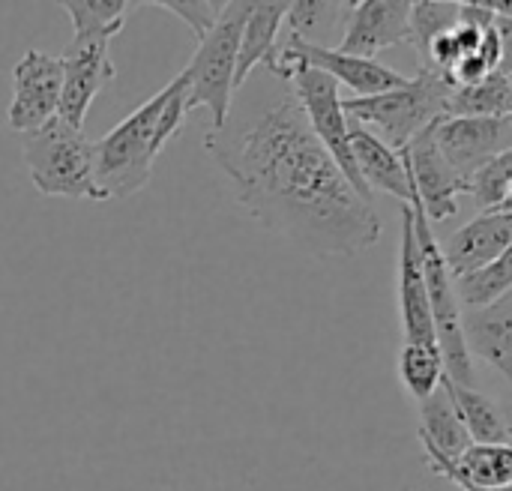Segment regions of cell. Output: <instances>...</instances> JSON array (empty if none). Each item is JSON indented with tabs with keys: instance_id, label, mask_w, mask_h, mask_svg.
<instances>
[{
	"instance_id": "7",
	"label": "cell",
	"mask_w": 512,
	"mask_h": 491,
	"mask_svg": "<svg viewBox=\"0 0 512 491\" xmlns=\"http://www.w3.org/2000/svg\"><path fill=\"white\" fill-rule=\"evenodd\" d=\"M288 84H291V90H294V96H297V102H300V108H303L312 132H315V138L333 156V162L348 177V183L366 201H372V192L363 186V180L357 174V165H354V156H351V123H348V117L342 111V87L330 75H324V72H318L312 66H300Z\"/></svg>"
},
{
	"instance_id": "9",
	"label": "cell",
	"mask_w": 512,
	"mask_h": 491,
	"mask_svg": "<svg viewBox=\"0 0 512 491\" xmlns=\"http://www.w3.org/2000/svg\"><path fill=\"white\" fill-rule=\"evenodd\" d=\"M108 48H111V36H84V39L72 36V42L60 54L63 87H60L57 117H63L66 123L84 129V117L93 99L102 93L105 84L114 81L117 69Z\"/></svg>"
},
{
	"instance_id": "29",
	"label": "cell",
	"mask_w": 512,
	"mask_h": 491,
	"mask_svg": "<svg viewBox=\"0 0 512 491\" xmlns=\"http://www.w3.org/2000/svg\"><path fill=\"white\" fill-rule=\"evenodd\" d=\"M441 3H453V6H474V9H486L492 15L512 18V0H441Z\"/></svg>"
},
{
	"instance_id": "23",
	"label": "cell",
	"mask_w": 512,
	"mask_h": 491,
	"mask_svg": "<svg viewBox=\"0 0 512 491\" xmlns=\"http://www.w3.org/2000/svg\"><path fill=\"white\" fill-rule=\"evenodd\" d=\"M453 291L462 309H480V306H492L495 300L507 297L512 291V258L510 252L501 255L498 261L471 270L459 279H453Z\"/></svg>"
},
{
	"instance_id": "2",
	"label": "cell",
	"mask_w": 512,
	"mask_h": 491,
	"mask_svg": "<svg viewBox=\"0 0 512 491\" xmlns=\"http://www.w3.org/2000/svg\"><path fill=\"white\" fill-rule=\"evenodd\" d=\"M189 81L180 72L156 96L141 102L105 138L93 141L96 201H120L141 192L153 177V162L186 126Z\"/></svg>"
},
{
	"instance_id": "6",
	"label": "cell",
	"mask_w": 512,
	"mask_h": 491,
	"mask_svg": "<svg viewBox=\"0 0 512 491\" xmlns=\"http://www.w3.org/2000/svg\"><path fill=\"white\" fill-rule=\"evenodd\" d=\"M414 213V237L420 249V267H423V282H426V297H429V312L435 324V339L444 357V375L447 381L459 387H477V372L474 360L465 348L462 336V306L453 291V276L444 264L441 246L432 234V225L426 222L420 204H408Z\"/></svg>"
},
{
	"instance_id": "1",
	"label": "cell",
	"mask_w": 512,
	"mask_h": 491,
	"mask_svg": "<svg viewBox=\"0 0 512 491\" xmlns=\"http://www.w3.org/2000/svg\"><path fill=\"white\" fill-rule=\"evenodd\" d=\"M240 207L315 258H354L381 240V216L315 138L291 84L231 105L204 135Z\"/></svg>"
},
{
	"instance_id": "12",
	"label": "cell",
	"mask_w": 512,
	"mask_h": 491,
	"mask_svg": "<svg viewBox=\"0 0 512 491\" xmlns=\"http://www.w3.org/2000/svg\"><path fill=\"white\" fill-rule=\"evenodd\" d=\"M414 0H360L348 9L339 51L375 60L381 51L411 39Z\"/></svg>"
},
{
	"instance_id": "17",
	"label": "cell",
	"mask_w": 512,
	"mask_h": 491,
	"mask_svg": "<svg viewBox=\"0 0 512 491\" xmlns=\"http://www.w3.org/2000/svg\"><path fill=\"white\" fill-rule=\"evenodd\" d=\"M462 336L471 360L480 357L512 381V294L495 300L492 306L465 309Z\"/></svg>"
},
{
	"instance_id": "15",
	"label": "cell",
	"mask_w": 512,
	"mask_h": 491,
	"mask_svg": "<svg viewBox=\"0 0 512 491\" xmlns=\"http://www.w3.org/2000/svg\"><path fill=\"white\" fill-rule=\"evenodd\" d=\"M399 312H402V333L405 345H438L435 324L429 312L420 249L414 237V213L402 204V249H399Z\"/></svg>"
},
{
	"instance_id": "4",
	"label": "cell",
	"mask_w": 512,
	"mask_h": 491,
	"mask_svg": "<svg viewBox=\"0 0 512 491\" xmlns=\"http://www.w3.org/2000/svg\"><path fill=\"white\" fill-rule=\"evenodd\" d=\"M21 156L39 195L96 201L93 141L81 126H72L54 114L39 129L21 135Z\"/></svg>"
},
{
	"instance_id": "19",
	"label": "cell",
	"mask_w": 512,
	"mask_h": 491,
	"mask_svg": "<svg viewBox=\"0 0 512 491\" xmlns=\"http://www.w3.org/2000/svg\"><path fill=\"white\" fill-rule=\"evenodd\" d=\"M288 18V0H252L249 15L243 21L240 48H237V66H234V93H240L255 66L264 63L276 51L279 30Z\"/></svg>"
},
{
	"instance_id": "21",
	"label": "cell",
	"mask_w": 512,
	"mask_h": 491,
	"mask_svg": "<svg viewBox=\"0 0 512 491\" xmlns=\"http://www.w3.org/2000/svg\"><path fill=\"white\" fill-rule=\"evenodd\" d=\"M447 390L459 408V417L465 423L471 444H510V420L498 399H492L489 393H480L477 387H459L453 381H447Z\"/></svg>"
},
{
	"instance_id": "5",
	"label": "cell",
	"mask_w": 512,
	"mask_h": 491,
	"mask_svg": "<svg viewBox=\"0 0 512 491\" xmlns=\"http://www.w3.org/2000/svg\"><path fill=\"white\" fill-rule=\"evenodd\" d=\"M252 0H231L210 24V30L198 39V48L183 69L189 81L186 105L189 114L195 108L210 111V129H219L234 105V66L243 21L249 15Z\"/></svg>"
},
{
	"instance_id": "14",
	"label": "cell",
	"mask_w": 512,
	"mask_h": 491,
	"mask_svg": "<svg viewBox=\"0 0 512 491\" xmlns=\"http://www.w3.org/2000/svg\"><path fill=\"white\" fill-rule=\"evenodd\" d=\"M512 249V210H492L480 213L459 231H453L441 249L444 264L453 279L480 270Z\"/></svg>"
},
{
	"instance_id": "28",
	"label": "cell",
	"mask_w": 512,
	"mask_h": 491,
	"mask_svg": "<svg viewBox=\"0 0 512 491\" xmlns=\"http://www.w3.org/2000/svg\"><path fill=\"white\" fill-rule=\"evenodd\" d=\"M126 6H129V12L138 6H162L171 15H177L198 39L210 30V24L216 18L213 9L207 6V0H126Z\"/></svg>"
},
{
	"instance_id": "11",
	"label": "cell",
	"mask_w": 512,
	"mask_h": 491,
	"mask_svg": "<svg viewBox=\"0 0 512 491\" xmlns=\"http://www.w3.org/2000/svg\"><path fill=\"white\" fill-rule=\"evenodd\" d=\"M435 144L459 180L512 150V117H441Z\"/></svg>"
},
{
	"instance_id": "10",
	"label": "cell",
	"mask_w": 512,
	"mask_h": 491,
	"mask_svg": "<svg viewBox=\"0 0 512 491\" xmlns=\"http://www.w3.org/2000/svg\"><path fill=\"white\" fill-rule=\"evenodd\" d=\"M63 87L60 57L45 51H27L12 66V99L6 108V126L18 135L39 129L57 114Z\"/></svg>"
},
{
	"instance_id": "24",
	"label": "cell",
	"mask_w": 512,
	"mask_h": 491,
	"mask_svg": "<svg viewBox=\"0 0 512 491\" xmlns=\"http://www.w3.org/2000/svg\"><path fill=\"white\" fill-rule=\"evenodd\" d=\"M72 21V36H117L126 24V0H57Z\"/></svg>"
},
{
	"instance_id": "20",
	"label": "cell",
	"mask_w": 512,
	"mask_h": 491,
	"mask_svg": "<svg viewBox=\"0 0 512 491\" xmlns=\"http://www.w3.org/2000/svg\"><path fill=\"white\" fill-rule=\"evenodd\" d=\"M444 117H512L510 66L504 63L474 84L453 87Z\"/></svg>"
},
{
	"instance_id": "16",
	"label": "cell",
	"mask_w": 512,
	"mask_h": 491,
	"mask_svg": "<svg viewBox=\"0 0 512 491\" xmlns=\"http://www.w3.org/2000/svg\"><path fill=\"white\" fill-rule=\"evenodd\" d=\"M348 123H351V156H354V165H357L363 186L372 195L384 192L402 204H411L414 186H411L408 168L402 162V153L387 147L372 129H366L354 120H348Z\"/></svg>"
},
{
	"instance_id": "8",
	"label": "cell",
	"mask_w": 512,
	"mask_h": 491,
	"mask_svg": "<svg viewBox=\"0 0 512 491\" xmlns=\"http://www.w3.org/2000/svg\"><path fill=\"white\" fill-rule=\"evenodd\" d=\"M438 123V120H435ZM435 123L417 132L399 153L408 168L414 201L420 204L426 222H447L459 213V195H465V180L456 177V171L447 165L435 144ZM411 201V204H414Z\"/></svg>"
},
{
	"instance_id": "3",
	"label": "cell",
	"mask_w": 512,
	"mask_h": 491,
	"mask_svg": "<svg viewBox=\"0 0 512 491\" xmlns=\"http://www.w3.org/2000/svg\"><path fill=\"white\" fill-rule=\"evenodd\" d=\"M450 90L453 84L441 72L423 63L420 72L408 78L402 87L375 96L342 99V111L348 120L372 129L387 147L402 150L417 132H423L426 126L444 117Z\"/></svg>"
},
{
	"instance_id": "27",
	"label": "cell",
	"mask_w": 512,
	"mask_h": 491,
	"mask_svg": "<svg viewBox=\"0 0 512 491\" xmlns=\"http://www.w3.org/2000/svg\"><path fill=\"white\" fill-rule=\"evenodd\" d=\"M459 18V6L453 3H441V0H414L411 6V39L414 48L423 54L426 45L441 33L447 30L453 21Z\"/></svg>"
},
{
	"instance_id": "25",
	"label": "cell",
	"mask_w": 512,
	"mask_h": 491,
	"mask_svg": "<svg viewBox=\"0 0 512 491\" xmlns=\"http://www.w3.org/2000/svg\"><path fill=\"white\" fill-rule=\"evenodd\" d=\"M399 381L405 393L420 402L444 381V357L438 345H402L399 351Z\"/></svg>"
},
{
	"instance_id": "22",
	"label": "cell",
	"mask_w": 512,
	"mask_h": 491,
	"mask_svg": "<svg viewBox=\"0 0 512 491\" xmlns=\"http://www.w3.org/2000/svg\"><path fill=\"white\" fill-rule=\"evenodd\" d=\"M285 21L297 39L333 48L348 21V0H288Z\"/></svg>"
},
{
	"instance_id": "13",
	"label": "cell",
	"mask_w": 512,
	"mask_h": 491,
	"mask_svg": "<svg viewBox=\"0 0 512 491\" xmlns=\"http://www.w3.org/2000/svg\"><path fill=\"white\" fill-rule=\"evenodd\" d=\"M285 45L297 54V60H300L303 66H312V69L330 75L339 87L345 84L348 90H354V96H375V93L402 87V84L408 81V78H405L402 72H396L393 66H384V63L369 60V57L345 54V51H339V48L312 45V42L297 39L294 33L288 36Z\"/></svg>"
},
{
	"instance_id": "30",
	"label": "cell",
	"mask_w": 512,
	"mask_h": 491,
	"mask_svg": "<svg viewBox=\"0 0 512 491\" xmlns=\"http://www.w3.org/2000/svg\"><path fill=\"white\" fill-rule=\"evenodd\" d=\"M228 3H231V0H207V6L213 9V15H219V12H222V9H225Z\"/></svg>"
},
{
	"instance_id": "18",
	"label": "cell",
	"mask_w": 512,
	"mask_h": 491,
	"mask_svg": "<svg viewBox=\"0 0 512 491\" xmlns=\"http://www.w3.org/2000/svg\"><path fill=\"white\" fill-rule=\"evenodd\" d=\"M417 438L423 444V453H435L444 459H459L465 447L471 444L465 423L459 417V408L447 390V378L432 390L426 399L417 402Z\"/></svg>"
},
{
	"instance_id": "26",
	"label": "cell",
	"mask_w": 512,
	"mask_h": 491,
	"mask_svg": "<svg viewBox=\"0 0 512 491\" xmlns=\"http://www.w3.org/2000/svg\"><path fill=\"white\" fill-rule=\"evenodd\" d=\"M465 195L474 198L480 213L507 210L512 195V150L495 156L465 180Z\"/></svg>"
}]
</instances>
